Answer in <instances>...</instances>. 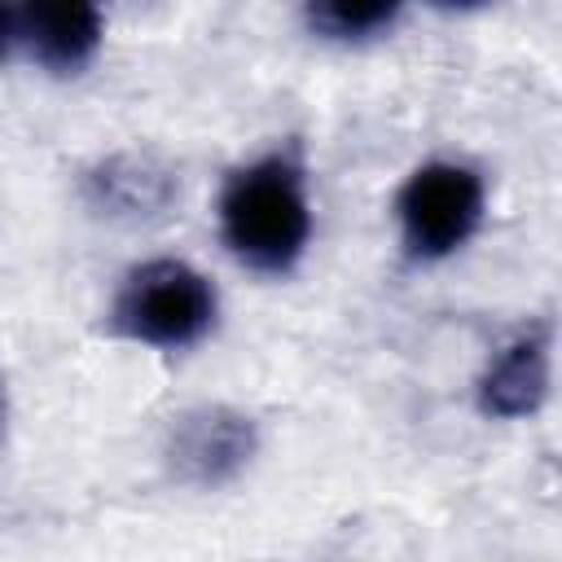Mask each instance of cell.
<instances>
[{
    "label": "cell",
    "instance_id": "obj_9",
    "mask_svg": "<svg viewBox=\"0 0 562 562\" xmlns=\"http://www.w3.org/2000/svg\"><path fill=\"white\" fill-rule=\"evenodd\" d=\"M13 44H18V9L13 4H0V61L9 57Z\"/></svg>",
    "mask_w": 562,
    "mask_h": 562
},
{
    "label": "cell",
    "instance_id": "obj_5",
    "mask_svg": "<svg viewBox=\"0 0 562 562\" xmlns=\"http://www.w3.org/2000/svg\"><path fill=\"white\" fill-rule=\"evenodd\" d=\"M18 44L31 48V57L57 75H75L92 61L101 44V9L83 0H57V4H22L18 9Z\"/></svg>",
    "mask_w": 562,
    "mask_h": 562
},
{
    "label": "cell",
    "instance_id": "obj_7",
    "mask_svg": "<svg viewBox=\"0 0 562 562\" xmlns=\"http://www.w3.org/2000/svg\"><path fill=\"white\" fill-rule=\"evenodd\" d=\"M171 198V176L149 158L119 154L88 176V202L110 215H154Z\"/></svg>",
    "mask_w": 562,
    "mask_h": 562
},
{
    "label": "cell",
    "instance_id": "obj_4",
    "mask_svg": "<svg viewBox=\"0 0 562 562\" xmlns=\"http://www.w3.org/2000/svg\"><path fill=\"white\" fill-rule=\"evenodd\" d=\"M167 457L180 479L198 487L228 483L250 457H255V422L233 408H193L180 413L167 439Z\"/></svg>",
    "mask_w": 562,
    "mask_h": 562
},
{
    "label": "cell",
    "instance_id": "obj_1",
    "mask_svg": "<svg viewBox=\"0 0 562 562\" xmlns=\"http://www.w3.org/2000/svg\"><path fill=\"white\" fill-rule=\"evenodd\" d=\"M220 233L241 263L259 272H290L312 237L303 167L290 154L237 167L220 193Z\"/></svg>",
    "mask_w": 562,
    "mask_h": 562
},
{
    "label": "cell",
    "instance_id": "obj_8",
    "mask_svg": "<svg viewBox=\"0 0 562 562\" xmlns=\"http://www.w3.org/2000/svg\"><path fill=\"white\" fill-rule=\"evenodd\" d=\"M400 18V4L386 0H325V4H307V26L321 31L325 40H342V44H360L373 40L382 31H391Z\"/></svg>",
    "mask_w": 562,
    "mask_h": 562
},
{
    "label": "cell",
    "instance_id": "obj_2",
    "mask_svg": "<svg viewBox=\"0 0 562 562\" xmlns=\"http://www.w3.org/2000/svg\"><path fill=\"white\" fill-rule=\"evenodd\" d=\"M110 321L123 338L145 347H189L215 321V290L211 281L180 263V259H149L127 272L123 290L114 294Z\"/></svg>",
    "mask_w": 562,
    "mask_h": 562
},
{
    "label": "cell",
    "instance_id": "obj_3",
    "mask_svg": "<svg viewBox=\"0 0 562 562\" xmlns=\"http://www.w3.org/2000/svg\"><path fill=\"white\" fill-rule=\"evenodd\" d=\"M400 233L413 259H443L470 241L483 215V180L465 162H426L400 189Z\"/></svg>",
    "mask_w": 562,
    "mask_h": 562
},
{
    "label": "cell",
    "instance_id": "obj_6",
    "mask_svg": "<svg viewBox=\"0 0 562 562\" xmlns=\"http://www.w3.org/2000/svg\"><path fill=\"white\" fill-rule=\"evenodd\" d=\"M549 395V329H527L496 351L479 378V408L487 417H527Z\"/></svg>",
    "mask_w": 562,
    "mask_h": 562
}]
</instances>
